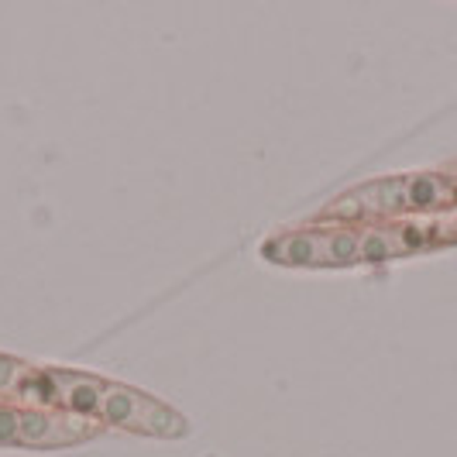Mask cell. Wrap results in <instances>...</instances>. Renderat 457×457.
<instances>
[{
	"instance_id": "5",
	"label": "cell",
	"mask_w": 457,
	"mask_h": 457,
	"mask_svg": "<svg viewBox=\"0 0 457 457\" xmlns=\"http://www.w3.org/2000/svg\"><path fill=\"white\" fill-rule=\"evenodd\" d=\"M444 245H457V206L434 213V248Z\"/></svg>"
},
{
	"instance_id": "3",
	"label": "cell",
	"mask_w": 457,
	"mask_h": 457,
	"mask_svg": "<svg viewBox=\"0 0 457 457\" xmlns=\"http://www.w3.org/2000/svg\"><path fill=\"white\" fill-rule=\"evenodd\" d=\"M358 254L361 262H392L403 258V245L395 237V224H368L358 228Z\"/></svg>"
},
{
	"instance_id": "1",
	"label": "cell",
	"mask_w": 457,
	"mask_h": 457,
	"mask_svg": "<svg viewBox=\"0 0 457 457\" xmlns=\"http://www.w3.org/2000/svg\"><path fill=\"white\" fill-rule=\"evenodd\" d=\"M46 375L52 386V410L76 412L96 420L100 427H117L128 434L159 436V440H183L189 434V420L183 412L148 395L145 389L72 368H46Z\"/></svg>"
},
{
	"instance_id": "2",
	"label": "cell",
	"mask_w": 457,
	"mask_h": 457,
	"mask_svg": "<svg viewBox=\"0 0 457 457\" xmlns=\"http://www.w3.org/2000/svg\"><path fill=\"white\" fill-rule=\"evenodd\" d=\"M262 258L296 269H347L358 265V228L286 230L262 245Z\"/></svg>"
},
{
	"instance_id": "4",
	"label": "cell",
	"mask_w": 457,
	"mask_h": 457,
	"mask_svg": "<svg viewBox=\"0 0 457 457\" xmlns=\"http://www.w3.org/2000/svg\"><path fill=\"white\" fill-rule=\"evenodd\" d=\"M35 365H28L21 358H11V354H0V395L7 399H21L24 386L31 378Z\"/></svg>"
}]
</instances>
